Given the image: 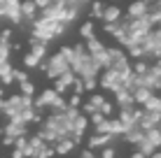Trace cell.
Segmentation results:
<instances>
[{
  "mask_svg": "<svg viewBox=\"0 0 161 158\" xmlns=\"http://www.w3.org/2000/svg\"><path fill=\"white\" fill-rule=\"evenodd\" d=\"M26 107H31V100L28 95H16V98H9L7 102H3V110L9 114V116H16L19 112H24Z\"/></svg>",
  "mask_w": 161,
  "mask_h": 158,
  "instance_id": "1",
  "label": "cell"
},
{
  "mask_svg": "<svg viewBox=\"0 0 161 158\" xmlns=\"http://www.w3.org/2000/svg\"><path fill=\"white\" fill-rule=\"evenodd\" d=\"M68 68H70V63L65 61L61 54H56V56L47 63V74H49V77H61V74H63Z\"/></svg>",
  "mask_w": 161,
  "mask_h": 158,
  "instance_id": "2",
  "label": "cell"
},
{
  "mask_svg": "<svg viewBox=\"0 0 161 158\" xmlns=\"http://www.w3.org/2000/svg\"><path fill=\"white\" fill-rule=\"evenodd\" d=\"M63 12H65L63 3H49L47 7H44V16H47V19H54V21L63 19Z\"/></svg>",
  "mask_w": 161,
  "mask_h": 158,
  "instance_id": "3",
  "label": "cell"
},
{
  "mask_svg": "<svg viewBox=\"0 0 161 158\" xmlns=\"http://www.w3.org/2000/svg\"><path fill=\"white\" fill-rule=\"evenodd\" d=\"M42 56H44V44H35V47L31 49V54H26L24 63L28 65V68H31V65H37V63H40V58H42Z\"/></svg>",
  "mask_w": 161,
  "mask_h": 158,
  "instance_id": "4",
  "label": "cell"
},
{
  "mask_svg": "<svg viewBox=\"0 0 161 158\" xmlns=\"http://www.w3.org/2000/svg\"><path fill=\"white\" fill-rule=\"evenodd\" d=\"M147 3H142V0H138V3H133L131 5V16L136 19V16H145V12H147Z\"/></svg>",
  "mask_w": 161,
  "mask_h": 158,
  "instance_id": "5",
  "label": "cell"
},
{
  "mask_svg": "<svg viewBox=\"0 0 161 158\" xmlns=\"http://www.w3.org/2000/svg\"><path fill=\"white\" fill-rule=\"evenodd\" d=\"M103 19L108 21V23H112V21H117V19H119V7H114V5H110V7H105V12H103Z\"/></svg>",
  "mask_w": 161,
  "mask_h": 158,
  "instance_id": "6",
  "label": "cell"
},
{
  "mask_svg": "<svg viewBox=\"0 0 161 158\" xmlns=\"http://www.w3.org/2000/svg\"><path fill=\"white\" fill-rule=\"evenodd\" d=\"M0 79H3V81H12V79H14V70L9 68L5 61L0 63Z\"/></svg>",
  "mask_w": 161,
  "mask_h": 158,
  "instance_id": "7",
  "label": "cell"
},
{
  "mask_svg": "<svg viewBox=\"0 0 161 158\" xmlns=\"http://www.w3.org/2000/svg\"><path fill=\"white\" fill-rule=\"evenodd\" d=\"M35 9H37V5L35 3H21V14L24 16H28V19H33V16H35Z\"/></svg>",
  "mask_w": 161,
  "mask_h": 158,
  "instance_id": "8",
  "label": "cell"
},
{
  "mask_svg": "<svg viewBox=\"0 0 161 158\" xmlns=\"http://www.w3.org/2000/svg\"><path fill=\"white\" fill-rule=\"evenodd\" d=\"M103 102H105V100H103L101 95H93L91 100H89V105H86V112H96V110H101Z\"/></svg>",
  "mask_w": 161,
  "mask_h": 158,
  "instance_id": "9",
  "label": "cell"
},
{
  "mask_svg": "<svg viewBox=\"0 0 161 158\" xmlns=\"http://www.w3.org/2000/svg\"><path fill=\"white\" fill-rule=\"evenodd\" d=\"M147 140L152 142L154 146L161 144V130H154V128H147Z\"/></svg>",
  "mask_w": 161,
  "mask_h": 158,
  "instance_id": "10",
  "label": "cell"
},
{
  "mask_svg": "<svg viewBox=\"0 0 161 158\" xmlns=\"http://www.w3.org/2000/svg\"><path fill=\"white\" fill-rule=\"evenodd\" d=\"M21 133H24V123L14 119V121L7 126V135H21Z\"/></svg>",
  "mask_w": 161,
  "mask_h": 158,
  "instance_id": "11",
  "label": "cell"
},
{
  "mask_svg": "<svg viewBox=\"0 0 161 158\" xmlns=\"http://www.w3.org/2000/svg\"><path fill=\"white\" fill-rule=\"evenodd\" d=\"M117 100L121 102V105H133V102H136V100H133V95H131V93H126L124 89H119V91H117Z\"/></svg>",
  "mask_w": 161,
  "mask_h": 158,
  "instance_id": "12",
  "label": "cell"
},
{
  "mask_svg": "<svg viewBox=\"0 0 161 158\" xmlns=\"http://www.w3.org/2000/svg\"><path fill=\"white\" fill-rule=\"evenodd\" d=\"M105 142H110V133L108 135H93V137L89 140V144H91V146H103Z\"/></svg>",
  "mask_w": 161,
  "mask_h": 158,
  "instance_id": "13",
  "label": "cell"
},
{
  "mask_svg": "<svg viewBox=\"0 0 161 158\" xmlns=\"http://www.w3.org/2000/svg\"><path fill=\"white\" fill-rule=\"evenodd\" d=\"M145 110H154V112H161V98H152V95H149V100L145 102Z\"/></svg>",
  "mask_w": 161,
  "mask_h": 158,
  "instance_id": "14",
  "label": "cell"
},
{
  "mask_svg": "<svg viewBox=\"0 0 161 158\" xmlns=\"http://www.w3.org/2000/svg\"><path fill=\"white\" fill-rule=\"evenodd\" d=\"M80 33H82L84 40H91V37H93V23H91V21H86V23L80 28Z\"/></svg>",
  "mask_w": 161,
  "mask_h": 158,
  "instance_id": "15",
  "label": "cell"
},
{
  "mask_svg": "<svg viewBox=\"0 0 161 158\" xmlns=\"http://www.w3.org/2000/svg\"><path fill=\"white\" fill-rule=\"evenodd\" d=\"M73 142H70V140H61V144H56V151L58 154H68V151H73Z\"/></svg>",
  "mask_w": 161,
  "mask_h": 158,
  "instance_id": "16",
  "label": "cell"
},
{
  "mask_svg": "<svg viewBox=\"0 0 161 158\" xmlns=\"http://www.w3.org/2000/svg\"><path fill=\"white\" fill-rule=\"evenodd\" d=\"M103 49H105V47H103L98 40H93V37L89 40V54H91V56H93V54H98V51H103Z\"/></svg>",
  "mask_w": 161,
  "mask_h": 158,
  "instance_id": "17",
  "label": "cell"
},
{
  "mask_svg": "<svg viewBox=\"0 0 161 158\" xmlns=\"http://www.w3.org/2000/svg\"><path fill=\"white\" fill-rule=\"evenodd\" d=\"M21 91H24V95H31L33 93V84L31 81H21Z\"/></svg>",
  "mask_w": 161,
  "mask_h": 158,
  "instance_id": "18",
  "label": "cell"
},
{
  "mask_svg": "<svg viewBox=\"0 0 161 158\" xmlns=\"http://www.w3.org/2000/svg\"><path fill=\"white\" fill-rule=\"evenodd\" d=\"M93 16H103V5H101V3L93 5Z\"/></svg>",
  "mask_w": 161,
  "mask_h": 158,
  "instance_id": "19",
  "label": "cell"
},
{
  "mask_svg": "<svg viewBox=\"0 0 161 158\" xmlns=\"http://www.w3.org/2000/svg\"><path fill=\"white\" fill-rule=\"evenodd\" d=\"M103 158H114V149H108V146H105L103 149Z\"/></svg>",
  "mask_w": 161,
  "mask_h": 158,
  "instance_id": "20",
  "label": "cell"
},
{
  "mask_svg": "<svg viewBox=\"0 0 161 158\" xmlns=\"http://www.w3.org/2000/svg\"><path fill=\"white\" fill-rule=\"evenodd\" d=\"M14 79H19V81H26V74H24V72H16V70H14Z\"/></svg>",
  "mask_w": 161,
  "mask_h": 158,
  "instance_id": "21",
  "label": "cell"
},
{
  "mask_svg": "<svg viewBox=\"0 0 161 158\" xmlns=\"http://www.w3.org/2000/svg\"><path fill=\"white\" fill-rule=\"evenodd\" d=\"M49 3H52V0H35V5H40V7H47Z\"/></svg>",
  "mask_w": 161,
  "mask_h": 158,
  "instance_id": "22",
  "label": "cell"
},
{
  "mask_svg": "<svg viewBox=\"0 0 161 158\" xmlns=\"http://www.w3.org/2000/svg\"><path fill=\"white\" fill-rule=\"evenodd\" d=\"M93 123H96V126H98V123H103V116H101V114H96V116H93Z\"/></svg>",
  "mask_w": 161,
  "mask_h": 158,
  "instance_id": "23",
  "label": "cell"
},
{
  "mask_svg": "<svg viewBox=\"0 0 161 158\" xmlns=\"http://www.w3.org/2000/svg\"><path fill=\"white\" fill-rule=\"evenodd\" d=\"M77 102H80V95H73V98H70V105H73V107L77 105Z\"/></svg>",
  "mask_w": 161,
  "mask_h": 158,
  "instance_id": "24",
  "label": "cell"
},
{
  "mask_svg": "<svg viewBox=\"0 0 161 158\" xmlns=\"http://www.w3.org/2000/svg\"><path fill=\"white\" fill-rule=\"evenodd\" d=\"M12 158H21V149H19V151H14V154H12Z\"/></svg>",
  "mask_w": 161,
  "mask_h": 158,
  "instance_id": "25",
  "label": "cell"
},
{
  "mask_svg": "<svg viewBox=\"0 0 161 158\" xmlns=\"http://www.w3.org/2000/svg\"><path fill=\"white\" fill-rule=\"evenodd\" d=\"M82 158H93V154H89V151H84V154H82Z\"/></svg>",
  "mask_w": 161,
  "mask_h": 158,
  "instance_id": "26",
  "label": "cell"
},
{
  "mask_svg": "<svg viewBox=\"0 0 161 158\" xmlns=\"http://www.w3.org/2000/svg\"><path fill=\"white\" fill-rule=\"evenodd\" d=\"M152 158H161V154H152Z\"/></svg>",
  "mask_w": 161,
  "mask_h": 158,
  "instance_id": "27",
  "label": "cell"
},
{
  "mask_svg": "<svg viewBox=\"0 0 161 158\" xmlns=\"http://www.w3.org/2000/svg\"><path fill=\"white\" fill-rule=\"evenodd\" d=\"M52 3H63V5H65V0H52Z\"/></svg>",
  "mask_w": 161,
  "mask_h": 158,
  "instance_id": "28",
  "label": "cell"
},
{
  "mask_svg": "<svg viewBox=\"0 0 161 158\" xmlns=\"http://www.w3.org/2000/svg\"><path fill=\"white\" fill-rule=\"evenodd\" d=\"M133 158H142V154H136V156H133Z\"/></svg>",
  "mask_w": 161,
  "mask_h": 158,
  "instance_id": "29",
  "label": "cell"
},
{
  "mask_svg": "<svg viewBox=\"0 0 161 158\" xmlns=\"http://www.w3.org/2000/svg\"><path fill=\"white\" fill-rule=\"evenodd\" d=\"M0 110H3V100H0Z\"/></svg>",
  "mask_w": 161,
  "mask_h": 158,
  "instance_id": "30",
  "label": "cell"
}]
</instances>
